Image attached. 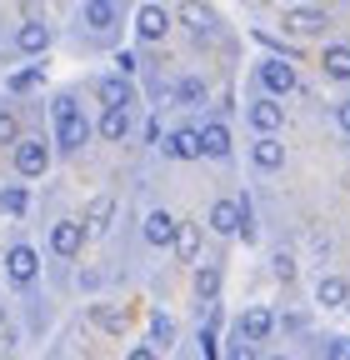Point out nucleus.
I'll return each instance as SVG.
<instances>
[{
	"label": "nucleus",
	"mask_w": 350,
	"mask_h": 360,
	"mask_svg": "<svg viewBox=\"0 0 350 360\" xmlns=\"http://www.w3.org/2000/svg\"><path fill=\"white\" fill-rule=\"evenodd\" d=\"M85 141H91V120L80 115V105L70 96H60L56 101V146L60 150H80Z\"/></svg>",
	"instance_id": "nucleus-1"
},
{
	"label": "nucleus",
	"mask_w": 350,
	"mask_h": 360,
	"mask_svg": "<svg viewBox=\"0 0 350 360\" xmlns=\"http://www.w3.org/2000/svg\"><path fill=\"white\" fill-rule=\"evenodd\" d=\"M300 80H295V65L290 60H280V56H271V60H260V90L266 96H290Z\"/></svg>",
	"instance_id": "nucleus-2"
},
{
	"label": "nucleus",
	"mask_w": 350,
	"mask_h": 360,
	"mask_svg": "<svg viewBox=\"0 0 350 360\" xmlns=\"http://www.w3.org/2000/svg\"><path fill=\"white\" fill-rule=\"evenodd\" d=\"M96 96H101L105 110H130V105H136V90H130L125 75H105V80L96 85Z\"/></svg>",
	"instance_id": "nucleus-3"
},
{
	"label": "nucleus",
	"mask_w": 350,
	"mask_h": 360,
	"mask_svg": "<svg viewBox=\"0 0 350 360\" xmlns=\"http://www.w3.org/2000/svg\"><path fill=\"white\" fill-rule=\"evenodd\" d=\"M80 245H85V225H80V220H60L56 231H51V250H56L60 260L80 255Z\"/></svg>",
	"instance_id": "nucleus-4"
},
{
	"label": "nucleus",
	"mask_w": 350,
	"mask_h": 360,
	"mask_svg": "<svg viewBox=\"0 0 350 360\" xmlns=\"http://www.w3.org/2000/svg\"><path fill=\"white\" fill-rule=\"evenodd\" d=\"M240 225H245V200H215V205H210V231L235 236Z\"/></svg>",
	"instance_id": "nucleus-5"
},
{
	"label": "nucleus",
	"mask_w": 350,
	"mask_h": 360,
	"mask_svg": "<svg viewBox=\"0 0 350 360\" xmlns=\"http://www.w3.org/2000/svg\"><path fill=\"white\" fill-rule=\"evenodd\" d=\"M165 155H175V160H200V130H195V125L170 130V135H165Z\"/></svg>",
	"instance_id": "nucleus-6"
},
{
	"label": "nucleus",
	"mask_w": 350,
	"mask_h": 360,
	"mask_svg": "<svg viewBox=\"0 0 350 360\" xmlns=\"http://www.w3.org/2000/svg\"><path fill=\"white\" fill-rule=\"evenodd\" d=\"M46 165H51V150L40 146V141H20V146H15V170H20V175L35 180V175H46Z\"/></svg>",
	"instance_id": "nucleus-7"
},
{
	"label": "nucleus",
	"mask_w": 350,
	"mask_h": 360,
	"mask_svg": "<svg viewBox=\"0 0 350 360\" xmlns=\"http://www.w3.org/2000/svg\"><path fill=\"white\" fill-rule=\"evenodd\" d=\"M35 270H40V255H35L30 245H15V250L6 255V276H11L15 285H30V281H35Z\"/></svg>",
	"instance_id": "nucleus-8"
},
{
	"label": "nucleus",
	"mask_w": 350,
	"mask_h": 360,
	"mask_svg": "<svg viewBox=\"0 0 350 360\" xmlns=\"http://www.w3.org/2000/svg\"><path fill=\"white\" fill-rule=\"evenodd\" d=\"M175 236H181V220H175L170 210H150L145 215V240L150 245H175Z\"/></svg>",
	"instance_id": "nucleus-9"
},
{
	"label": "nucleus",
	"mask_w": 350,
	"mask_h": 360,
	"mask_svg": "<svg viewBox=\"0 0 350 360\" xmlns=\"http://www.w3.org/2000/svg\"><path fill=\"white\" fill-rule=\"evenodd\" d=\"M200 155H210V160H226V155H231V130H226L221 120L200 125Z\"/></svg>",
	"instance_id": "nucleus-10"
},
{
	"label": "nucleus",
	"mask_w": 350,
	"mask_h": 360,
	"mask_svg": "<svg viewBox=\"0 0 350 360\" xmlns=\"http://www.w3.org/2000/svg\"><path fill=\"white\" fill-rule=\"evenodd\" d=\"M285 30L300 35V40H305V35H320V30H325V15L311 11V6H295V11H285Z\"/></svg>",
	"instance_id": "nucleus-11"
},
{
	"label": "nucleus",
	"mask_w": 350,
	"mask_h": 360,
	"mask_svg": "<svg viewBox=\"0 0 350 360\" xmlns=\"http://www.w3.org/2000/svg\"><path fill=\"white\" fill-rule=\"evenodd\" d=\"M15 45L25 56H46L51 51V25H40V20H25L20 30H15Z\"/></svg>",
	"instance_id": "nucleus-12"
},
{
	"label": "nucleus",
	"mask_w": 350,
	"mask_h": 360,
	"mask_svg": "<svg viewBox=\"0 0 350 360\" xmlns=\"http://www.w3.org/2000/svg\"><path fill=\"white\" fill-rule=\"evenodd\" d=\"M110 215H115V200H110V195H96L91 205H85V220H80L85 236H105V231H110Z\"/></svg>",
	"instance_id": "nucleus-13"
},
{
	"label": "nucleus",
	"mask_w": 350,
	"mask_h": 360,
	"mask_svg": "<svg viewBox=\"0 0 350 360\" xmlns=\"http://www.w3.org/2000/svg\"><path fill=\"white\" fill-rule=\"evenodd\" d=\"M280 120H285V115H280L276 96H260V101L250 105V125H255L260 135H276V130H280Z\"/></svg>",
	"instance_id": "nucleus-14"
},
{
	"label": "nucleus",
	"mask_w": 350,
	"mask_h": 360,
	"mask_svg": "<svg viewBox=\"0 0 350 360\" xmlns=\"http://www.w3.org/2000/svg\"><path fill=\"white\" fill-rule=\"evenodd\" d=\"M271 330H276V315H271V310H260V305H255V310L240 315V335H245L250 345H255V340H266Z\"/></svg>",
	"instance_id": "nucleus-15"
},
{
	"label": "nucleus",
	"mask_w": 350,
	"mask_h": 360,
	"mask_svg": "<svg viewBox=\"0 0 350 360\" xmlns=\"http://www.w3.org/2000/svg\"><path fill=\"white\" fill-rule=\"evenodd\" d=\"M250 160H255V170H280L285 150H280V141H276V135H260V141L250 146Z\"/></svg>",
	"instance_id": "nucleus-16"
},
{
	"label": "nucleus",
	"mask_w": 350,
	"mask_h": 360,
	"mask_svg": "<svg viewBox=\"0 0 350 360\" xmlns=\"http://www.w3.org/2000/svg\"><path fill=\"white\" fill-rule=\"evenodd\" d=\"M136 30H141V40H160V35L170 30V15H165L160 6H141V15H136Z\"/></svg>",
	"instance_id": "nucleus-17"
},
{
	"label": "nucleus",
	"mask_w": 350,
	"mask_h": 360,
	"mask_svg": "<svg viewBox=\"0 0 350 360\" xmlns=\"http://www.w3.org/2000/svg\"><path fill=\"white\" fill-rule=\"evenodd\" d=\"M316 300H320V305H325V310H340V305H345V300H350V285H345V281H340V276H325V281H320V285H316Z\"/></svg>",
	"instance_id": "nucleus-18"
},
{
	"label": "nucleus",
	"mask_w": 350,
	"mask_h": 360,
	"mask_svg": "<svg viewBox=\"0 0 350 360\" xmlns=\"http://www.w3.org/2000/svg\"><path fill=\"white\" fill-rule=\"evenodd\" d=\"M320 70L330 80H350V45H330V51L320 56Z\"/></svg>",
	"instance_id": "nucleus-19"
},
{
	"label": "nucleus",
	"mask_w": 350,
	"mask_h": 360,
	"mask_svg": "<svg viewBox=\"0 0 350 360\" xmlns=\"http://www.w3.org/2000/svg\"><path fill=\"white\" fill-rule=\"evenodd\" d=\"M85 25H91V30H110L115 25V0H85Z\"/></svg>",
	"instance_id": "nucleus-20"
},
{
	"label": "nucleus",
	"mask_w": 350,
	"mask_h": 360,
	"mask_svg": "<svg viewBox=\"0 0 350 360\" xmlns=\"http://www.w3.org/2000/svg\"><path fill=\"white\" fill-rule=\"evenodd\" d=\"M181 20L195 30V40H210V35H215V15H210L205 6H186V11H181Z\"/></svg>",
	"instance_id": "nucleus-21"
},
{
	"label": "nucleus",
	"mask_w": 350,
	"mask_h": 360,
	"mask_svg": "<svg viewBox=\"0 0 350 360\" xmlns=\"http://www.w3.org/2000/svg\"><path fill=\"white\" fill-rule=\"evenodd\" d=\"M195 295H200L205 305L221 295V265H200V270H195Z\"/></svg>",
	"instance_id": "nucleus-22"
},
{
	"label": "nucleus",
	"mask_w": 350,
	"mask_h": 360,
	"mask_svg": "<svg viewBox=\"0 0 350 360\" xmlns=\"http://www.w3.org/2000/svg\"><path fill=\"white\" fill-rule=\"evenodd\" d=\"M101 135L105 141H125L130 135V110H105L101 115Z\"/></svg>",
	"instance_id": "nucleus-23"
},
{
	"label": "nucleus",
	"mask_w": 350,
	"mask_h": 360,
	"mask_svg": "<svg viewBox=\"0 0 350 360\" xmlns=\"http://www.w3.org/2000/svg\"><path fill=\"white\" fill-rule=\"evenodd\" d=\"M175 250H181V260H186V265H195V255H200V231H195L190 220L181 225V236H175Z\"/></svg>",
	"instance_id": "nucleus-24"
},
{
	"label": "nucleus",
	"mask_w": 350,
	"mask_h": 360,
	"mask_svg": "<svg viewBox=\"0 0 350 360\" xmlns=\"http://www.w3.org/2000/svg\"><path fill=\"white\" fill-rule=\"evenodd\" d=\"M25 205H30L25 186H6V191H0V215H25Z\"/></svg>",
	"instance_id": "nucleus-25"
},
{
	"label": "nucleus",
	"mask_w": 350,
	"mask_h": 360,
	"mask_svg": "<svg viewBox=\"0 0 350 360\" xmlns=\"http://www.w3.org/2000/svg\"><path fill=\"white\" fill-rule=\"evenodd\" d=\"M175 101H181V105H205V80L186 75L181 85H175Z\"/></svg>",
	"instance_id": "nucleus-26"
},
{
	"label": "nucleus",
	"mask_w": 350,
	"mask_h": 360,
	"mask_svg": "<svg viewBox=\"0 0 350 360\" xmlns=\"http://www.w3.org/2000/svg\"><path fill=\"white\" fill-rule=\"evenodd\" d=\"M170 340H175V321L155 310V315H150V345L160 350V345H170Z\"/></svg>",
	"instance_id": "nucleus-27"
},
{
	"label": "nucleus",
	"mask_w": 350,
	"mask_h": 360,
	"mask_svg": "<svg viewBox=\"0 0 350 360\" xmlns=\"http://www.w3.org/2000/svg\"><path fill=\"white\" fill-rule=\"evenodd\" d=\"M0 146H20V125L11 110H0Z\"/></svg>",
	"instance_id": "nucleus-28"
},
{
	"label": "nucleus",
	"mask_w": 350,
	"mask_h": 360,
	"mask_svg": "<svg viewBox=\"0 0 350 360\" xmlns=\"http://www.w3.org/2000/svg\"><path fill=\"white\" fill-rule=\"evenodd\" d=\"M40 85V65H30V70H15L11 75V90H15V96H20V90H35Z\"/></svg>",
	"instance_id": "nucleus-29"
},
{
	"label": "nucleus",
	"mask_w": 350,
	"mask_h": 360,
	"mask_svg": "<svg viewBox=\"0 0 350 360\" xmlns=\"http://www.w3.org/2000/svg\"><path fill=\"white\" fill-rule=\"evenodd\" d=\"M226 360H260V355H255V345H250L245 335H235V340H231V350H226Z\"/></svg>",
	"instance_id": "nucleus-30"
},
{
	"label": "nucleus",
	"mask_w": 350,
	"mask_h": 360,
	"mask_svg": "<svg viewBox=\"0 0 350 360\" xmlns=\"http://www.w3.org/2000/svg\"><path fill=\"white\" fill-rule=\"evenodd\" d=\"M96 326H105V330H120V326H125V315H115V310L96 305Z\"/></svg>",
	"instance_id": "nucleus-31"
},
{
	"label": "nucleus",
	"mask_w": 350,
	"mask_h": 360,
	"mask_svg": "<svg viewBox=\"0 0 350 360\" xmlns=\"http://www.w3.org/2000/svg\"><path fill=\"white\" fill-rule=\"evenodd\" d=\"M276 276H280V281H295V260H290V255H276Z\"/></svg>",
	"instance_id": "nucleus-32"
},
{
	"label": "nucleus",
	"mask_w": 350,
	"mask_h": 360,
	"mask_svg": "<svg viewBox=\"0 0 350 360\" xmlns=\"http://www.w3.org/2000/svg\"><path fill=\"white\" fill-rule=\"evenodd\" d=\"M325 355H330V360H350V340H330Z\"/></svg>",
	"instance_id": "nucleus-33"
},
{
	"label": "nucleus",
	"mask_w": 350,
	"mask_h": 360,
	"mask_svg": "<svg viewBox=\"0 0 350 360\" xmlns=\"http://www.w3.org/2000/svg\"><path fill=\"white\" fill-rule=\"evenodd\" d=\"M335 125L350 135V101H340V105H335Z\"/></svg>",
	"instance_id": "nucleus-34"
},
{
	"label": "nucleus",
	"mask_w": 350,
	"mask_h": 360,
	"mask_svg": "<svg viewBox=\"0 0 350 360\" xmlns=\"http://www.w3.org/2000/svg\"><path fill=\"white\" fill-rule=\"evenodd\" d=\"M115 65H120V75H136V56H130V51H120Z\"/></svg>",
	"instance_id": "nucleus-35"
},
{
	"label": "nucleus",
	"mask_w": 350,
	"mask_h": 360,
	"mask_svg": "<svg viewBox=\"0 0 350 360\" xmlns=\"http://www.w3.org/2000/svg\"><path fill=\"white\" fill-rule=\"evenodd\" d=\"M130 360H160V355H155V345H136V350H130Z\"/></svg>",
	"instance_id": "nucleus-36"
},
{
	"label": "nucleus",
	"mask_w": 350,
	"mask_h": 360,
	"mask_svg": "<svg viewBox=\"0 0 350 360\" xmlns=\"http://www.w3.org/2000/svg\"><path fill=\"white\" fill-rule=\"evenodd\" d=\"M276 360H285V355H276Z\"/></svg>",
	"instance_id": "nucleus-37"
},
{
	"label": "nucleus",
	"mask_w": 350,
	"mask_h": 360,
	"mask_svg": "<svg viewBox=\"0 0 350 360\" xmlns=\"http://www.w3.org/2000/svg\"><path fill=\"white\" fill-rule=\"evenodd\" d=\"M0 321H6V315H0Z\"/></svg>",
	"instance_id": "nucleus-38"
}]
</instances>
